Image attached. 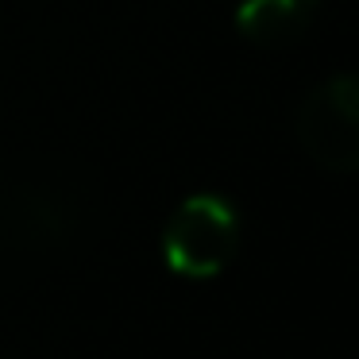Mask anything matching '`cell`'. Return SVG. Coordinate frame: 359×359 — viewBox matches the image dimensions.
Returning <instances> with one entry per match:
<instances>
[{
    "label": "cell",
    "instance_id": "1",
    "mask_svg": "<svg viewBox=\"0 0 359 359\" xmlns=\"http://www.w3.org/2000/svg\"><path fill=\"white\" fill-rule=\"evenodd\" d=\"M240 217L217 194H194L174 209L163 232L166 266L182 278H212L236 255Z\"/></svg>",
    "mask_w": 359,
    "mask_h": 359
},
{
    "label": "cell",
    "instance_id": "2",
    "mask_svg": "<svg viewBox=\"0 0 359 359\" xmlns=\"http://www.w3.org/2000/svg\"><path fill=\"white\" fill-rule=\"evenodd\" d=\"M297 143L317 166L359 174V74H340L313 89L297 109Z\"/></svg>",
    "mask_w": 359,
    "mask_h": 359
},
{
    "label": "cell",
    "instance_id": "3",
    "mask_svg": "<svg viewBox=\"0 0 359 359\" xmlns=\"http://www.w3.org/2000/svg\"><path fill=\"white\" fill-rule=\"evenodd\" d=\"M70 209L66 201H58L47 189H24V194L12 197L8 212H4V228L16 243L24 248H50V243H62L70 232Z\"/></svg>",
    "mask_w": 359,
    "mask_h": 359
},
{
    "label": "cell",
    "instance_id": "4",
    "mask_svg": "<svg viewBox=\"0 0 359 359\" xmlns=\"http://www.w3.org/2000/svg\"><path fill=\"white\" fill-rule=\"evenodd\" d=\"M317 4L320 0H240L236 32L259 47H278L309 27Z\"/></svg>",
    "mask_w": 359,
    "mask_h": 359
}]
</instances>
